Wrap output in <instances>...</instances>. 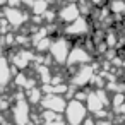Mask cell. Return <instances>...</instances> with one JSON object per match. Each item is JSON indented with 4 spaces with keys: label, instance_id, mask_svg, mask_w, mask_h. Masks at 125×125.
Returning a JSON list of instances; mask_svg holds the SVG:
<instances>
[{
    "label": "cell",
    "instance_id": "6da1fadb",
    "mask_svg": "<svg viewBox=\"0 0 125 125\" xmlns=\"http://www.w3.org/2000/svg\"><path fill=\"white\" fill-rule=\"evenodd\" d=\"M87 113L89 111L86 108V103L72 98L70 101H67V106H65V111H63V118H65L67 125H82L84 120L89 116Z\"/></svg>",
    "mask_w": 125,
    "mask_h": 125
},
{
    "label": "cell",
    "instance_id": "7a4b0ae2",
    "mask_svg": "<svg viewBox=\"0 0 125 125\" xmlns=\"http://www.w3.org/2000/svg\"><path fill=\"white\" fill-rule=\"evenodd\" d=\"M72 50V43L67 36H57L53 41H52V46H50V58L57 63V65H65L67 63V58H69V53Z\"/></svg>",
    "mask_w": 125,
    "mask_h": 125
},
{
    "label": "cell",
    "instance_id": "3957f363",
    "mask_svg": "<svg viewBox=\"0 0 125 125\" xmlns=\"http://www.w3.org/2000/svg\"><path fill=\"white\" fill-rule=\"evenodd\" d=\"M10 116H12V123L14 125H29L31 123V104L28 103V99H17L14 101L12 108H10Z\"/></svg>",
    "mask_w": 125,
    "mask_h": 125
},
{
    "label": "cell",
    "instance_id": "277c9868",
    "mask_svg": "<svg viewBox=\"0 0 125 125\" xmlns=\"http://www.w3.org/2000/svg\"><path fill=\"white\" fill-rule=\"evenodd\" d=\"M94 65L93 63H86L77 67V70H74L72 77H70V84L75 89H84L87 84H91L93 77H94Z\"/></svg>",
    "mask_w": 125,
    "mask_h": 125
},
{
    "label": "cell",
    "instance_id": "5b68a950",
    "mask_svg": "<svg viewBox=\"0 0 125 125\" xmlns=\"http://www.w3.org/2000/svg\"><path fill=\"white\" fill-rule=\"evenodd\" d=\"M4 19L9 22V26H12L14 29H21L24 28V24L29 22V14L26 10H22L21 7H4Z\"/></svg>",
    "mask_w": 125,
    "mask_h": 125
},
{
    "label": "cell",
    "instance_id": "8992f818",
    "mask_svg": "<svg viewBox=\"0 0 125 125\" xmlns=\"http://www.w3.org/2000/svg\"><path fill=\"white\" fill-rule=\"evenodd\" d=\"M89 31H91V24H89V21H87L86 16H81L79 19H75V21L70 22V24H65L63 29H62L63 36H67L69 40H70V38H82V36H86Z\"/></svg>",
    "mask_w": 125,
    "mask_h": 125
},
{
    "label": "cell",
    "instance_id": "52a82bcc",
    "mask_svg": "<svg viewBox=\"0 0 125 125\" xmlns=\"http://www.w3.org/2000/svg\"><path fill=\"white\" fill-rule=\"evenodd\" d=\"M33 60H36V55H34V52H31V50H28V48H21V50H17V52H12L10 57H9L10 65H12L14 70H17V72H24V70L29 67V63H31Z\"/></svg>",
    "mask_w": 125,
    "mask_h": 125
},
{
    "label": "cell",
    "instance_id": "ba28073f",
    "mask_svg": "<svg viewBox=\"0 0 125 125\" xmlns=\"http://www.w3.org/2000/svg\"><path fill=\"white\" fill-rule=\"evenodd\" d=\"M91 60H93L91 52H87L86 46H82V45H75V46H72L65 65L67 67H81V65L91 63Z\"/></svg>",
    "mask_w": 125,
    "mask_h": 125
},
{
    "label": "cell",
    "instance_id": "9c48e42d",
    "mask_svg": "<svg viewBox=\"0 0 125 125\" xmlns=\"http://www.w3.org/2000/svg\"><path fill=\"white\" fill-rule=\"evenodd\" d=\"M40 104L48 111H55L58 115H63L65 106H67V99H65V96H60V94H45Z\"/></svg>",
    "mask_w": 125,
    "mask_h": 125
},
{
    "label": "cell",
    "instance_id": "30bf717a",
    "mask_svg": "<svg viewBox=\"0 0 125 125\" xmlns=\"http://www.w3.org/2000/svg\"><path fill=\"white\" fill-rule=\"evenodd\" d=\"M79 17H81V10L77 4H65L57 10V21H60L62 24H70Z\"/></svg>",
    "mask_w": 125,
    "mask_h": 125
},
{
    "label": "cell",
    "instance_id": "8fae6325",
    "mask_svg": "<svg viewBox=\"0 0 125 125\" xmlns=\"http://www.w3.org/2000/svg\"><path fill=\"white\" fill-rule=\"evenodd\" d=\"M14 67L10 65L7 57H0V89L9 86V82L14 79Z\"/></svg>",
    "mask_w": 125,
    "mask_h": 125
},
{
    "label": "cell",
    "instance_id": "7c38bea8",
    "mask_svg": "<svg viewBox=\"0 0 125 125\" xmlns=\"http://www.w3.org/2000/svg\"><path fill=\"white\" fill-rule=\"evenodd\" d=\"M108 10L116 19H125V0H108Z\"/></svg>",
    "mask_w": 125,
    "mask_h": 125
},
{
    "label": "cell",
    "instance_id": "4fadbf2b",
    "mask_svg": "<svg viewBox=\"0 0 125 125\" xmlns=\"http://www.w3.org/2000/svg\"><path fill=\"white\" fill-rule=\"evenodd\" d=\"M26 96H28L26 99H28L29 104H40L45 94H43V89H41V87L34 86V87H31V89L26 91Z\"/></svg>",
    "mask_w": 125,
    "mask_h": 125
},
{
    "label": "cell",
    "instance_id": "5bb4252c",
    "mask_svg": "<svg viewBox=\"0 0 125 125\" xmlns=\"http://www.w3.org/2000/svg\"><path fill=\"white\" fill-rule=\"evenodd\" d=\"M50 9V2L48 0H34V2L31 4V12L33 16H40L43 17V14Z\"/></svg>",
    "mask_w": 125,
    "mask_h": 125
},
{
    "label": "cell",
    "instance_id": "9a60e30c",
    "mask_svg": "<svg viewBox=\"0 0 125 125\" xmlns=\"http://www.w3.org/2000/svg\"><path fill=\"white\" fill-rule=\"evenodd\" d=\"M52 41H53V38H50V36H45L43 40L36 41L33 46H34V50H36V52H40V53H45V52H50Z\"/></svg>",
    "mask_w": 125,
    "mask_h": 125
},
{
    "label": "cell",
    "instance_id": "2e32d148",
    "mask_svg": "<svg viewBox=\"0 0 125 125\" xmlns=\"http://www.w3.org/2000/svg\"><path fill=\"white\" fill-rule=\"evenodd\" d=\"M111 104H113V108L120 113L122 106L125 104V93H115V94L111 96Z\"/></svg>",
    "mask_w": 125,
    "mask_h": 125
},
{
    "label": "cell",
    "instance_id": "e0dca14e",
    "mask_svg": "<svg viewBox=\"0 0 125 125\" xmlns=\"http://www.w3.org/2000/svg\"><path fill=\"white\" fill-rule=\"evenodd\" d=\"M104 43H106V46H108V48H115V46L120 43L118 34H116V33H113V31H108V33L104 34Z\"/></svg>",
    "mask_w": 125,
    "mask_h": 125
},
{
    "label": "cell",
    "instance_id": "ac0fdd59",
    "mask_svg": "<svg viewBox=\"0 0 125 125\" xmlns=\"http://www.w3.org/2000/svg\"><path fill=\"white\" fill-rule=\"evenodd\" d=\"M89 2H91V5L94 9H101V7H104V4L108 2V0H89Z\"/></svg>",
    "mask_w": 125,
    "mask_h": 125
},
{
    "label": "cell",
    "instance_id": "d6986e66",
    "mask_svg": "<svg viewBox=\"0 0 125 125\" xmlns=\"http://www.w3.org/2000/svg\"><path fill=\"white\" fill-rule=\"evenodd\" d=\"M43 125H67L65 123V120H53V122H43Z\"/></svg>",
    "mask_w": 125,
    "mask_h": 125
},
{
    "label": "cell",
    "instance_id": "ffe728a7",
    "mask_svg": "<svg viewBox=\"0 0 125 125\" xmlns=\"http://www.w3.org/2000/svg\"><path fill=\"white\" fill-rule=\"evenodd\" d=\"M82 125H98V120L96 118H93V116H87L86 120H84V123Z\"/></svg>",
    "mask_w": 125,
    "mask_h": 125
},
{
    "label": "cell",
    "instance_id": "44dd1931",
    "mask_svg": "<svg viewBox=\"0 0 125 125\" xmlns=\"http://www.w3.org/2000/svg\"><path fill=\"white\" fill-rule=\"evenodd\" d=\"M98 125H115V123H113V122H110V120H106V118H104V120H99V122H98Z\"/></svg>",
    "mask_w": 125,
    "mask_h": 125
},
{
    "label": "cell",
    "instance_id": "7402d4cb",
    "mask_svg": "<svg viewBox=\"0 0 125 125\" xmlns=\"http://www.w3.org/2000/svg\"><path fill=\"white\" fill-rule=\"evenodd\" d=\"M4 52H5V45H4L2 40H0V57H4Z\"/></svg>",
    "mask_w": 125,
    "mask_h": 125
},
{
    "label": "cell",
    "instance_id": "603a6c76",
    "mask_svg": "<svg viewBox=\"0 0 125 125\" xmlns=\"http://www.w3.org/2000/svg\"><path fill=\"white\" fill-rule=\"evenodd\" d=\"M7 5V0H0V7H5Z\"/></svg>",
    "mask_w": 125,
    "mask_h": 125
},
{
    "label": "cell",
    "instance_id": "cb8c5ba5",
    "mask_svg": "<svg viewBox=\"0 0 125 125\" xmlns=\"http://www.w3.org/2000/svg\"><path fill=\"white\" fill-rule=\"evenodd\" d=\"M79 0H65V4H77Z\"/></svg>",
    "mask_w": 125,
    "mask_h": 125
},
{
    "label": "cell",
    "instance_id": "d4e9b609",
    "mask_svg": "<svg viewBox=\"0 0 125 125\" xmlns=\"http://www.w3.org/2000/svg\"><path fill=\"white\" fill-rule=\"evenodd\" d=\"M120 113H123V115H125V104L122 106V110H120Z\"/></svg>",
    "mask_w": 125,
    "mask_h": 125
},
{
    "label": "cell",
    "instance_id": "484cf974",
    "mask_svg": "<svg viewBox=\"0 0 125 125\" xmlns=\"http://www.w3.org/2000/svg\"><path fill=\"white\" fill-rule=\"evenodd\" d=\"M120 43H123V45H125V33H123V38H122V41H120Z\"/></svg>",
    "mask_w": 125,
    "mask_h": 125
},
{
    "label": "cell",
    "instance_id": "4316f807",
    "mask_svg": "<svg viewBox=\"0 0 125 125\" xmlns=\"http://www.w3.org/2000/svg\"><path fill=\"white\" fill-rule=\"evenodd\" d=\"M26 2H28V4H29V5H31V4H33V2H34V0H26Z\"/></svg>",
    "mask_w": 125,
    "mask_h": 125
},
{
    "label": "cell",
    "instance_id": "83f0119b",
    "mask_svg": "<svg viewBox=\"0 0 125 125\" xmlns=\"http://www.w3.org/2000/svg\"><path fill=\"white\" fill-rule=\"evenodd\" d=\"M122 65H123V67H125V58H123V60H122Z\"/></svg>",
    "mask_w": 125,
    "mask_h": 125
}]
</instances>
